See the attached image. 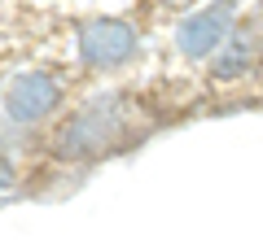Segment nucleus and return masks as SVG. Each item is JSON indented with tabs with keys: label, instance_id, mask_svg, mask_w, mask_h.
<instances>
[{
	"label": "nucleus",
	"instance_id": "423d86ee",
	"mask_svg": "<svg viewBox=\"0 0 263 240\" xmlns=\"http://www.w3.org/2000/svg\"><path fill=\"white\" fill-rule=\"evenodd\" d=\"M27 131H31V127L13 122L9 114H0V148H13V144H22V140H27Z\"/></svg>",
	"mask_w": 263,
	"mask_h": 240
},
{
	"label": "nucleus",
	"instance_id": "39448f33",
	"mask_svg": "<svg viewBox=\"0 0 263 240\" xmlns=\"http://www.w3.org/2000/svg\"><path fill=\"white\" fill-rule=\"evenodd\" d=\"M211 57H215V74H219V79H233L241 66H250L254 44H250V35H233V39H224Z\"/></svg>",
	"mask_w": 263,
	"mask_h": 240
},
{
	"label": "nucleus",
	"instance_id": "f03ea898",
	"mask_svg": "<svg viewBox=\"0 0 263 240\" xmlns=\"http://www.w3.org/2000/svg\"><path fill=\"white\" fill-rule=\"evenodd\" d=\"M233 31V0H211L206 9L189 13L176 27V44L184 57H211Z\"/></svg>",
	"mask_w": 263,
	"mask_h": 240
},
{
	"label": "nucleus",
	"instance_id": "20e7f679",
	"mask_svg": "<svg viewBox=\"0 0 263 240\" xmlns=\"http://www.w3.org/2000/svg\"><path fill=\"white\" fill-rule=\"evenodd\" d=\"M114 136H119V114H114V105H97V110H84L62 131L57 148H62V157H88V153H105L114 144Z\"/></svg>",
	"mask_w": 263,
	"mask_h": 240
},
{
	"label": "nucleus",
	"instance_id": "0eeeda50",
	"mask_svg": "<svg viewBox=\"0 0 263 240\" xmlns=\"http://www.w3.org/2000/svg\"><path fill=\"white\" fill-rule=\"evenodd\" d=\"M9 184H13V166L0 157V188H9Z\"/></svg>",
	"mask_w": 263,
	"mask_h": 240
},
{
	"label": "nucleus",
	"instance_id": "f257e3e1",
	"mask_svg": "<svg viewBox=\"0 0 263 240\" xmlns=\"http://www.w3.org/2000/svg\"><path fill=\"white\" fill-rule=\"evenodd\" d=\"M79 53L97 70H114V66L136 57V31L119 18H92L79 31Z\"/></svg>",
	"mask_w": 263,
	"mask_h": 240
},
{
	"label": "nucleus",
	"instance_id": "6e6552de",
	"mask_svg": "<svg viewBox=\"0 0 263 240\" xmlns=\"http://www.w3.org/2000/svg\"><path fill=\"white\" fill-rule=\"evenodd\" d=\"M167 5H176V9H184V5H193V0H167Z\"/></svg>",
	"mask_w": 263,
	"mask_h": 240
},
{
	"label": "nucleus",
	"instance_id": "7ed1b4c3",
	"mask_svg": "<svg viewBox=\"0 0 263 240\" xmlns=\"http://www.w3.org/2000/svg\"><path fill=\"white\" fill-rule=\"evenodd\" d=\"M57 101H62V88L48 79V74H18L9 83V92H5V114H9L13 122H22V127H35V122H44L48 114L57 110Z\"/></svg>",
	"mask_w": 263,
	"mask_h": 240
}]
</instances>
